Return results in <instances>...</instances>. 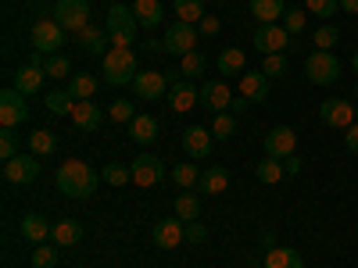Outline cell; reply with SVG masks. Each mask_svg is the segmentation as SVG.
<instances>
[{"label":"cell","mask_w":358,"mask_h":268,"mask_svg":"<svg viewBox=\"0 0 358 268\" xmlns=\"http://www.w3.org/2000/svg\"><path fill=\"white\" fill-rule=\"evenodd\" d=\"M183 240H187V222L162 218V222L155 225V247H158V251H176Z\"/></svg>","instance_id":"obj_19"},{"label":"cell","mask_w":358,"mask_h":268,"mask_svg":"<svg viewBox=\"0 0 358 268\" xmlns=\"http://www.w3.org/2000/svg\"><path fill=\"white\" fill-rule=\"evenodd\" d=\"M204 236H208V232H204L201 222H187V240H190V244H201Z\"/></svg>","instance_id":"obj_49"},{"label":"cell","mask_w":358,"mask_h":268,"mask_svg":"<svg viewBox=\"0 0 358 268\" xmlns=\"http://www.w3.org/2000/svg\"><path fill=\"white\" fill-rule=\"evenodd\" d=\"M233 133H236V118H233L229 111L215 114V122H212V136H215V140H229Z\"/></svg>","instance_id":"obj_46"},{"label":"cell","mask_w":358,"mask_h":268,"mask_svg":"<svg viewBox=\"0 0 358 268\" xmlns=\"http://www.w3.org/2000/svg\"><path fill=\"white\" fill-rule=\"evenodd\" d=\"M344 147H348L351 154H358V122L351 129H344Z\"/></svg>","instance_id":"obj_50"},{"label":"cell","mask_w":358,"mask_h":268,"mask_svg":"<svg viewBox=\"0 0 358 268\" xmlns=\"http://www.w3.org/2000/svg\"><path fill=\"white\" fill-rule=\"evenodd\" d=\"M136 54L133 50H122V47H111L104 54V79L111 86H129L136 79Z\"/></svg>","instance_id":"obj_3"},{"label":"cell","mask_w":358,"mask_h":268,"mask_svg":"<svg viewBox=\"0 0 358 268\" xmlns=\"http://www.w3.org/2000/svg\"><path fill=\"white\" fill-rule=\"evenodd\" d=\"M50 232H54V225H50L43 215H25V218H22V236H25V240L33 244V247L43 244Z\"/></svg>","instance_id":"obj_29"},{"label":"cell","mask_w":358,"mask_h":268,"mask_svg":"<svg viewBox=\"0 0 358 268\" xmlns=\"http://www.w3.org/2000/svg\"><path fill=\"white\" fill-rule=\"evenodd\" d=\"M201 33H204V36H215V33H219V18H215V15H204V18H201Z\"/></svg>","instance_id":"obj_51"},{"label":"cell","mask_w":358,"mask_h":268,"mask_svg":"<svg viewBox=\"0 0 358 268\" xmlns=\"http://www.w3.org/2000/svg\"><path fill=\"white\" fill-rule=\"evenodd\" d=\"M133 15H136L140 29H158V25L165 22L162 0H136V4H133Z\"/></svg>","instance_id":"obj_27"},{"label":"cell","mask_w":358,"mask_h":268,"mask_svg":"<svg viewBox=\"0 0 358 268\" xmlns=\"http://www.w3.org/2000/svg\"><path fill=\"white\" fill-rule=\"evenodd\" d=\"M50 240H54L57 247H62V251H69V247H79V240H83V225H79L76 218H62V222H54Z\"/></svg>","instance_id":"obj_25"},{"label":"cell","mask_w":358,"mask_h":268,"mask_svg":"<svg viewBox=\"0 0 358 268\" xmlns=\"http://www.w3.org/2000/svg\"><path fill=\"white\" fill-rule=\"evenodd\" d=\"M97 183H101V175L94 172V165H86L79 158L65 161L62 168H57V175H54L57 193H65L72 200H90V197H94V190H97Z\"/></svg>","instance_id":"obj_1"},{"label":"cell","mask_w":358,"mask_h":268,"mask_svg":"<svg viewBox=\"0 0 358 268\" xmlns=\"http://www.w3.org/2000/svg\"><path fill=\"white\" fill-rule=\"evenodd\" d=\"M133 86H136V97H140V100H162V97H169L172 79L162 75V72H140V75L133 79Z\"/></svg>","instance_id":"obj_16"},{"label":"cell","mask_w":358,"mask_h":268,"mask_svg":"<svg viewBox=\"0 0 358 268\" xmlns=\"http://www.w3.org/2000/svg\"><path fill=\"white\" fill-rule=\"evenodd\" d=\"M169 79H172V86H169V107H172L176 114L194 111V104L201 100V89H197L194 82H187V79H179V72H172Z\"/></svg>","instance_id":"obj_13"},{"label":"cell","mask_w":358,"mask_h":268,"mask_svg":"<svg viewBox=\"0 0 358 268\" xmlns=\"http://www.w3.org/2000/svg\"><path fill=\"white\" fill-rule=\"evenodd\" d=\"M172 207H176V218H179V222H197V218H201V200H197L190 190L179 193Z\"/></svg>","instance_id":"obj_33"},{"label":"cell","mask_w":358,"mask_h":268,"mask_svg":"<svg viewBox=\"0 0 358 268\" xmlns=\"http://www.w3.org/2000/svg\"><path fill=\"white\" fill-rule=\"evenodd\" d=\"M351 68H355V75H358V50H355V57H351Z\"/></svg>","instance_id":"obj_55"},{"label":"cell","mask_w":358,"mask_h":268,"mask_svg":"<svg viewBox=\"0 0 358 268\" xmlns=\"http://www.w3.org/2000/svg\"><path fill=\"white\" fill-rule=\"evenodd\" d=\"M297 151V133L290 129V126H276V129H268V136H265V154L268 158H290Z\"/></svg>","instance_id":"obj_18"},{"label":"cell","mask_w":358,"mask_h":268,"mask_svg":"<svg viewBox=\"0 0 358 268\" xmlns=\"http://www.w3.org/2000/svg\"><path fill=\"white\" fill-rule=\"evenodd\" d=\"M47 111H50L54 118L69 114V111H72V97H69V89H50V94H47Z\"/></svg>","instance_id":"obj_41"},{"label":"cell","mask_w":358,"mask_h":268,"mask_svg":"<svg viewBox=\"0 0 358 268\" xmlns=\"http://www.w3.org/2000/svg\"><path fill=\"white\" fill-rule=\"evenodd\" d=\"M355 29H358V22H355Z\"/></svg>","instance_id":"obj_57"},{"label":"cell","mask_w":358,"mask_h":268,"mask_svg":"<svg viewBox=\"0 0 358 268\" xmlns=\"http://www.w3.org/2000/svg\"><path fill=\"white\" fill-rule=\"evenodd\" d=\"M29 151H33L36 158H47V154H54V151H57V136H54V133H47V129L33 133V136H29Z\"/></svg>","instance_id":"obj_38"},{"label":"cell","mask_w":358,"mask_h":268,"mask_svg":"<svg viewBox=\"0 0 358 268\" xmlns=\"http://www.w3.org/2000/svg\"><path fill=\"white\" fill-rule=\"evenodd\" d=\"M355 97H358V82H355Z\"/></svg>","instance_id":"obj_56"},{"label":"cell","mask_w":358,"mask_h":268,"mask_svg":"<svg viewBox=\"0 0 358 268\" xmlns=\"http://www.w3.org/2000/svg\"><path fill=\"white\" fill-rule=\"evenodd\" d=\"M258 72H265L268 79H283V75H287V57H283V54H265Z\"/></svg>","instance_id":"obj_44"},{"label":"cell","mask_w":358,"mask_h":268,"mask_svg":"<svg viewBox=\"0 0 358 268\" xmlns=\"http://www.w3.org/2000/svg\"><path fill=\"white\" fill-rule=\"evenodd\" d=\"M57 258H62V247H57L54 240L50 244H36L33 247V268H54Z\"/></svg>","instance_id":"obj_37"},{"label":"cell","mask_w":358,"mask_h":268,"mask_svg":"<svg viewBox=\"0 0 358 268\" xmlns=\"http://www.w3.org/2000/svg\"><path fill=\"white\" fill-rule=\"evenodd\" d=\"M162 47H165V54H190V50H197V25H190V22H172L169 29H165V40H162Z\"/></svg>","instance_id":"obj_8"},{"label":"cell","mask_w":358,"mask_h":268,"mask_svg":"<svg viewBox=\"0 0 358 268\" xmlns=\"http://www.w3.org/2000/svg\"><path fill=\"white\" fill-rule=\"evenodd\" d=\"M301 158H297V154H290V158H283V168H287V175H297V172H301Z\"/></svg>","instance_id":"obj_52"},{"label":"cell","mask_w":358,"mask_h":268,"mask_svg":"<svg viewBox=\"0 0 358 268\" xmlns=\"http://www.w3.org/2000/svg\"><path fill=\"white\" fill-rule=\"evenodd\" d=\"M29 118V104H25V94H18V89H4L0 94V126L4 129H18L22 122Z\"/></svg>","instance_id":"obj_11"},{"label":"cell","mask_w":358,"mask_h":268,"mask_svg":"<svg viewBox=\"0 0 358 268\" xmlns=\"http://www.w3.org/2000/svg\"><path fill=\"white\" fill-rule=\"evenodd\" d=\"M248 107H251V100H244V97L233 100V111H248Z\"/></svg>","instance_id":"obj_54"},{"label":"cell","mask_w":358,"mask_h":268,"mask_svg":"<svg viewBox=\"0 0 358 268\" xmlns=\"http://www.w3.org/2000/svg\"><path fill=\"white\" fill-rule=\"evenodd\" d=\"M69 97L72 100H94V94H97V79L94 75H86V72H79V75H72L69 79Z\"/></svg>","instance_id":"obj_32"},{"label":"cell","mask_w":358,"mask_h":268,"mask_svg":"<svg viewBox=\"0 0 358 268\" xmlns=\"http://www.w3.org/2000/svg\"><path fill=\"white\" fill-rule=\"evenodd\" d=\"M201 193H208V197H222L226 190H229V172L222 168V165H212V168H204L201 172Z\"/></svg>","instance_id":"obj_24"},{"label":"cell","mask_w":358,"mask_h":268,"mask_svg":"<svg viewBox=\"0 0 358 268\" xmlns=\"http://www.w3.org/2000/svg\"><path fill=\"white\" fill-rule=\"evenodd\" d=\"M319 118H322V126H330V129H351L355 122H358V107H351L348 100H322V107H319Z\"/></svg>","instance_id":"obj_12"},{"label":"cell","mask_w":358,"mask_h":268,"mask_svg":"<svg viewBox=\"0 0 358 268\" xmlns=\"http://www.w3.org/2000/svg\"><path fill=\"white\" fill-rule=\"evenodd\" d=\"M172 183H176L179 190H194V186L201 183V168H197L194 161H187V165H172Z\"/></svg>","instance_id":"obj_34"},{"label":"cell","mask_w":358,"mask_h":268,"mask_svg":"<svg viewBox=\"0 0 358 268\" xmlns=\"http://www.w3.org/2000/svg\"><path fill=\"white\" fill-rule=\"evenodd\" d=\"M312 43H315V50H334V47L341 43V29H337V25H330V22L319 25L315 33H312Z\"/></svg>","instance_id":"obj_39"},{"label":"cell","mask_w":358,"mask_h":268,"mask_svg":"<svg viewBox=\"0 0 358 268\" xmlns=\"http://www.w3.org/2000/svg\"><path fill=\"white\" fill-rule=\"evenodd\" d=\"M43 72H47V79H69L72 75V61L65 54H50L43 61Z\"/></svg>","instance_id":"obj_40"},{"label":"cell","mask_w":358,"mask_h":268,"mask_svg":"<svg viewBox=\"0 0 358 268\" xmlns=\"http://www.w3.org/2000/svg\"><path fill=\"white\" fill-rule=\"evenodd\" d=\"M65 29L57 25L54 18H40V22H33V33H29V40H33V50H40V54H54V50H62L65 47Z\"/></svg>","instance_id":"obj_7"},{"label":"cell","mask_w":358,"mask_h":268,"mask_svg":"<svg viewBox=\"0 0 358 268\" xmlns=\"http://www.w3.org/2000/svg\"><path fill=\"white\" fill-rule=\"evenodd\" d=\"M305 75L315 82V86H330L341 79V57L334 50H312L308 61H305Z\"/></svg>","instance_id":"obj_4"},{"label":"cell","mask_w":358,"mask_h":268,"mask_svg":"<svg viewBox=\"0 0 358 268\" xmlns=\"http://www.w3.org/2000/svg\"><path fill=\"white\" fill-rule=\"evenodd\" d=\"M219 75L222 79H241L244 72H248V54L241 50V47H226V50H219Z\"/></svg>","instance_id":"obj_22"},{"label":"cell","mask_w":358,"mask_h":268,"mask_svg":"<svg viewBox=\"0 0 358 268\" xmlns=\"http://www.w3.org/2000/svg\"><path fill=\"white\" fill-rule=\"evenodd\" d=\"M212 129H204V126H190V129H183V151L194 158V161H201V158H208L212 154Z\"/></svg>","instance_id":"obj_20"},{"label":"cell","mask_w":358,"mask_h":268,"mask_svg":"<svg viewBox=\"0 0 358 268\" xmlns=\"http://www.w3.org/2000/svg\"><path fill=\"white\" fill-rule=\"evenodd\" d=\"M79 268H83V265H79Z\"/></svg>","instance_id":"obj_58"},{"label":"cell","mask_w":358,"mask_h":268,"mask_svg":"<svg viewBox=\"0 0 358 268\" xmlns=\"http://www.w3.org/2000/svg\"><path fill=\"white\" fill-rule=\"evenodd\" d=\"M129 172H133V183L140 190H155V186H162V179H165V161L155 158V154H140L129 165Z\"/></svg>","instance_id":"obj_9"},{"label":"cell","mask_w":358,"mask_h":268,"mask_svg":"<svg viewBox=\"0 0 358 268\" xmlns=\"http://www.w3.org/2000/svg\"><path fill=\"white\" fill-rule=\"evenodd\" d=\"M268 79L265 72H244L241 79H236V86H241V97L244 100H251V104H262L265 97H268Z\"/></svg>","instance_id":"obj_21"},{"label":"cell","mask_w":358,"mask_h":268,"mask_svg":"<svg viewBox=\"0 0 358 268\" xmlns=\"http://www.w3.org/2000/svg\"><path fill=\"white\" fill-rule=\"evenodd\" d=\"M136 15H133V8H126V4H115L111 11H108V43L111 47H122V50H129L133 43H136Z\"/></svg>","instance_id":"obj_2"},{"label":"cell","mask_w":358,"mask_h":268,"mask_svg":"<svg viewBox=\"0 0 358 268\" xmlns=\"http://www.w3.org/2000/svg\"><path fill=\"white\" fill-rule=\"evenodd\" d=\"M204 68H208V57H204L201 50L183 54V61H179V75H183V79H201Z\"/></svg>","instance_id":"obj_35"},{"label":"cell","mask_w":358,"mask_h":268,"mask_svg":"<svg viewBox=\"0 0 358 268\" xmlns=\"http://www.w3.org/2000/svg\"><path fill=\"white\" fill-rule=\"evenodd\" d=\"M54 22L65 29V33L79 36L90 25V0H57L54 4Z\"/></svg>","instance_id":"obj_5"},{"label":"cell","mask_w":358,"mask_h":268,"mask_svg":"<svg viewBox=\"0 0 358 268\" xmlns=\"http://www.w3.org/2000/svg\"><path fill=\"white\" fill-rule=\"evenodd\" d=\"M341 11H348V15L358 18V0H341Z\"/></svg>","instance_id":"obj_53"},{"label":"cell","mask_w":358,"mask_h":268,"mask_svg":"<svg viewBox=\"0 0 358 268\" xmlns=\"http://www.w3.org/2000/svg\"><path fill=\"white\" fill-rule=\"evenodd\" d=\"M204 15H208V11H204V0H176V18H179V22L197 25Z\"/></svg>","instance_id":"obj_36"},{"label":"cell","mask_w":358,"mask_h":268,"mask_svg":"<svg viewBox=\"0 0 358 268\" xmlns=\"http://www.w3.org/2000/svg\"><path fill=\"white\" fill-rule=\"evenodd\" d=\"M104 183H108V186H129V183H133L129 165H108V168H104Z\"/></svg>","instance_id":"obj_45"},{"label":"cell","mask_w":358,"mask_h":268,"mask_svg":"<svg viewBox=\"0 0 358 268\" xmlns=\"http://www.w3.org/2000/svg\"><path fill=\"white\" fill-rule=\"evenodd\" d=\"M251 40H255V47H258L262 54H283V50L294 47V36L287 33L280 22H273V25H258Z\"/></svg>","instance_id":"obj_10"},{"label":"cell","mask_w":358,"mask_h":268,"mask_svg":"<svg viewBox=\"0 0 358 268\" xmlns=\"http://www.w3.org/2000/svg\"><path fill=\"white\" fill-rule=\"evenodd\" d=\"M283 15H287V0H251V18L258 25L283 22Z\"/></svg>","instance_id":"obj_23"},{"label":"cell","mask_w":358,"mask_h":268,"mask_svg":"<svg viewBox=\"0 0 358 268\" xmlns=\"http://www.w3.org/2000/svg\"><path fill=\"white\" fill-rule=\"evenodd\" d=\"M40 175V158L36 154H18L11 161H4V179L11 186H25Z\"/></svg>","instance_id":"obj_14"},{"label":"cell","mask_w":358,"mask_h":268,"mask_svg":"<svg viewBox=\"0 0 358 268\" xmlns=\"http://www.w3.org/2000/svg\"><path fill=\"white\" fill-rule=\"evenodd\" d=\"M76 40H79V50H90V54H108V29H101V25H94V22H90Z\"/></svg>","instance_id":"obj_28"},{"label":"cell","mask_w":358,"mask_h":268,"mask_svg":"<svg viewBox=\"0 0 358 268\" xmlns=\"http://www.w3.org/2000/svg\"><path fill=\"white\" fill-rule=\"evenodd\" d=\"M69 118H72V126H76L79 133H97V129L104 126V111H101L94 100H72Z\"/></svg>","instance_id":"obj_15"},{"label":"cell","mask_w":358,"mask_h":268,"mask_svg":"<svg viewBox=\"0 0 358 268\" xmlns=\"http://www.w3.org/2000/svg\"><path fill=\"white\" fill-rule=\"evenodd\" d=\"M305 8H308V15L330 22V18H337V11H341V0H305Z\"/></svg>","instance_id":"obj_42"},{"label":"cell","mask_w":358,"mask_h":268,"mask_svg":"<svg viewBox=\"0 0 358 268\" xmlns=\"http://www.w3.org/2000/svg\"><path fill=\"white\" fill-rule=\"evenodd\" d=\"M255 175L262 179L265 186H276L280 179H287V168H283V161H280V158H268V154H265V158L255 165Z\"/></svg>","instance_id":"obj_31"},{"label":"cell","mask_w":358,"mask_h":268,"mask_svg":"<svg viewBox=\"0 0 358 268\" xmlns=\"http://www.w3.org/2000/svg\"><path fill=\"white\" fill-rule=\"evenodd\" d=\"M265 268H305V261L294 247H273L265 251Z\"/></svg>","instance_id":"obj_30"},{"label":"cell","mask_w":358,"mask_h":268,"mask_svg":"<svg viewBox=\"0 0 358 268\" xmlns=\"http://www.w3.org/2000/svg\"><path fill=\"white\" fill-rule=\"evenodd\" d=\"M18 147H22V140L15 136V129H4V133H0V161L18 158Z\"/></svg>","instance_id":"obj_47"},{"label":"cell","mask_w":358,"mask_h":268,"mask_svg":"<svg viewBox=\"0 0 358 268\" xmlns=\"http://www.w3.org/2000/svg\"><path fill=\"white\" fill-rule=\"evenodd\" d=\"M201 104H204L208 111H215V114L229 111V107H233V94H229L226 79H208V82L201 86Z\"/></svg>","instance_id":"obj_17"},{"label":"cell","mask_w":358,"mask_h":268,"mask_svg":"<svg viewBox=\"0 0 358 268\" xmlns=\"http://www.w3.org/2000/svg\"><path fill=\"white\" fill-rule=\"evenodd\" d=\"M43 61H47V54H40V50H33V54L25 57V65L15 72V89H18V94H25V97L40 94V86H43V79H47Z\"/></svg>","instance_id":"obj_6"},{"label":"cell","mask_w":358,"mask_h":268,"mask_svg":"<svg viewBox=\"0 0 358 268\" xmlns=\"http://www.w3.org/2000/svg\"><path fill=\"white\" fill-rule=\"evenodd\" d=\"M158 133H162V122H158L155 114H136L133 122H129V136H133V143H155Z\"/></svg>","instance_id":"obj_26"},{"label":"cell","mask_w":358,"mask_h":268,"mask_svg":"<svg viewBox=\"0 0 358 268\" xmlns=\"http://www.w3.org/2000/svg\"><path fill=\"white\" fill-rule=\"evenodd\" d=\"M108 118H111V122H118V126H129L133 118H136V107L129 100H111L108 104Z\"/></svg>","instance_id":"obj_43"},{"label":"cell","mask_w":358,"mask_h":268,"mask_svg":"<svg viewBox=\"0 0 358 268\" xmlns=\"http://www.w3.org/2000/svg\"><path fill=\"white\" fill-rule=\"evenodd\" d=\"M280 25L287 29L290 36H297V33H305V25H308V22H305V11H301V8H290V11L283 15V22H280Z\"/></svg>","instance_id":"obj_48"}]
</instances>
